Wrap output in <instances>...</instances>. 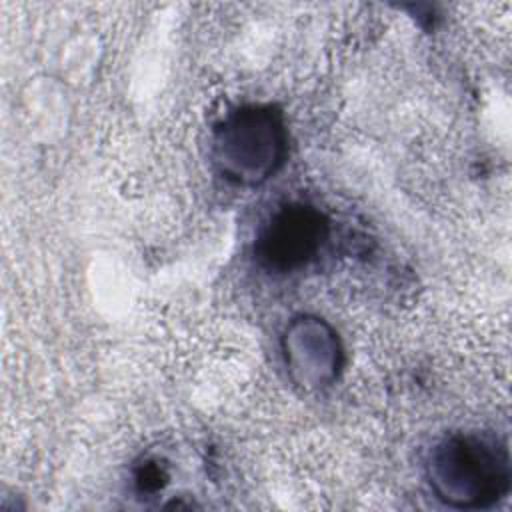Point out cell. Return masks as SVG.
<instances>
[{
    "instance_id": "obj_1",
    "label": "cell",
    "mask_w": 512,
    "mask_h": 512,
    "mask_svg": "<svg viewBox=\"0 0 512 512\" xmlns=\"http://www.w3.org/2000/svg\"><path fill=\"white\" fill-rule=\"evenodd\" d=\"M426 480L456 510H480L508 494L512 464L506 444L488 432H454L432 446Z\"/></svg>"
},
{
    "instance_id": "obj_2",
    "label": "cell",
    "mask_w": 512,
    "mask_h": 512,
    "mask_svg": "<svg viewBox=\"0 0 512 512\" xmlns=\"http://www.w3.org/2000/svg\"><path fill=\"white\" fill-rule=\"evenodd\" d=\"M288 152L282 112L272 104H248L230 112L212 134V164L230 184L254 188L278 172Z\"/></svg>"
},
{
    "instance_id": "obj_3",
    "label": "cell",
    "mask_w": 512,
    "mask_h": 512,
    "mask_svg": "<svg viewBox=\"0 0 512 512\" xmlns=\"http://www.w3.org/2000/svg\"><path fill=\"white\" fill-rule=\"evenodd\" d=\"M328 236L324 214L304 202L280 206L260 228L254 242L256 262L276 274L306 266L322 248Z\"/></svg>"
},
{
    "instance_id": "obj_4",
    "label": "cell",
    "mask_w": 512,
    "mask_h": 512,
    "mask_svg": "<svg viewBox=\"0 0 512 512\" xmlns=\"http://www.w3.org/2000/svg\"><path fill=\"white\" fill-rule=\"evenodd\" d=\"M280 350L290 380L306 392L330 388L342 370L340 336L324 318L314 314H298L288 322Z\"/></svg>"
}]
</instances>
